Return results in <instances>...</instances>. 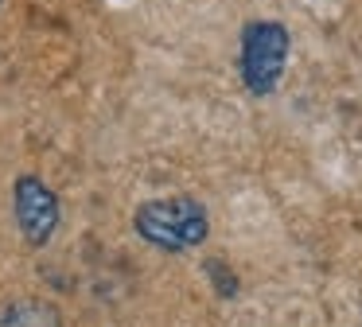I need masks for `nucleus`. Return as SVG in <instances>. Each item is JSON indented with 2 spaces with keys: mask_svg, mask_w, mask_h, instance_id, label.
I'll return each mask as SVG.
<instances>
[{
  "mask_svg": "<svg viewBox=\"0 0 362 327\" xmlns=\"http://www.w3.org/2000/svg\"><path fill=\"white\" fill-rule=\"evenodd\" d=\"M133 226L148 246L164 249V253H187V249L203 246L206 234H211L206 207L199 199H187V195L141 202L133 214Z\"/></svg>",
  "mask_w": 362,
  "mask_h": 327,
  "instance_id": "1",
  "label": "nucleus"
},
{
  "mask_svg": "<svg viewBox=\"0 0 362 327\" xmlns=\"http://www.w3.org/2000/svg\"><path fill=\"white\" fill-rule=\"evenodd\" d=\"M288 28L276 20H253L245 23L242 31V59H238V67H242V82L250 93H257V98H265V93L276 90V82H281L284 74V62H288Z\"/></svg>",
  "mask_w": 362,
  "mask_h": 327,
  "instance_id": "2",
  "label": "nucleus"
},
{
  "mask_svg": "<svg viewBox=\"0 0 362 327\" xmlns=\"http://www.w3.org/2000/svg\"><path fill=\"white\" fill-rule=\"evenodd\" d=\"M12 210H16V226L24 234L28 246H47L59 230V195L43 183L40 176H20L16 187H12Z\"/></svg>",
  "mask_w": 362,
  "mask_h": 327,
  "instance_id": "3",
  "label": "nucleus"
},
{
  "mask_svg": "<svg viewBox=\"0 0 362 327\" xmlns=\"http://www.w3.org/2000/svg\"><path fill=\"white\" fill-rule=\"evenodd\" d=\"M0 327H63V316L51 300L28 296V300H12L0 311Z\"/></svg>",
  "mask_w": 362,
  "mask_h": 327,
  "instance_id": "4",
  "label": "nucleus"
},
{
  "mask_svg": "<svg viewBox=\"0 0 362 327\" xmlns=\"http://www.w3.org/2000/svg\"><path fill=\"white\" fill-rule=\"evenodd\" d=\"M206 277H211L214 292H218L222 300H234V296H238V277L230 272L226 261H206Z\"/></svg>",
  "mask_w": 362,
  "mask_h": 327,
  "instance_id": "5",
  "label": "nucleus"
}]
</instances>
